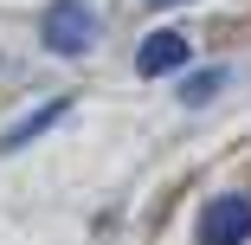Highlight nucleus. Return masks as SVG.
I'll return each mask as SVG.
<instances>
[{
  "label": "nucleus",
  "instance_id": "f03ea898",
  "mask_svg": "<svg viewBox=\"0 0 251 245\" xmlns=\"http://www.w3.org/2000/svg\"><path fill=\"white\" fill-rule=\"evenodd\" d=\"M245 239H251V200L226 193L200 213V245H245Z\"/></svg>",
  "mask_w": 251,
  "mask_h": 245
},
{
  "label": "nucleus",
  "instance_id": "20e7f679",
  "mask_svg": "<svg viewBox=\"0 0 251 245\" xmlns=\"http://www.w3.org/2000/svg\"><path fill=\"white\" fill-rule=\"evenodd\" d=\"M65 110H71L65 97H58V104H45V110H32V123H20V129H7V136H0V149H20V142H32L39 129H52V123H58Z\"/></svg>",
  "mask_w": 251,
  "mask_h": 245
},
{
  "label": "nucleus",
  "instance_id": "7ed1b4c3",
  "mask_svg": "<svg viewBox=\"0 0 251 245\" xmlns=\"http://www.w3.org/2000/svg\"><path fill=\"white\" fill-rule=\"evenodd\" d=\"M180 65H187V32H148L142 52H135V71L142 78H168Z\"/></svg>",
  "mask_w": 251,
  "mask_h": 245
},
{
  "label": "nucleus",
  "instance_id": "423d86ee",
  "mask_svg": "<svg viewBox=\"0 0 251 245\" xmlns=\"http://www.w3.org/2000/svg\"><path fill=\"white\" fill-rule=\"evenodd\" d=\"M148 7H180V0H148Z\"/></svg>",
  "mask_w": 251,
  "mask_h": 245
},
{
  "label": "nucleus",
  "instance_id": "39448f33",
  "mask_svg": "<svg viewBox=\"0 0 251 245\" xmlns=\"http://www.w3.org/2000/svg\"><path fill=\"white\" fill-rule=\"evenodd\" d=\"M219 84H226V71H200V78H187V84H180V97H187V104H206Z\"/></svg>",
  "mask_w": 251,
  "mask_h": 245
},
{
  "label": "nucleus",
  "instance_id": "f257e3e1",
  "mask_svg": "<svg viewBox=\"0 0 251 245\" xmlns=\"http://www.w3.org/2000/svg\"><path fill=\"white\" fill-rule=\"evenodd\" d=\"M39 39H45V52H58V58H84L97 45V13L84 0H58V7H45Z\"/></svg>",
  "mask_w": 251,
  "mask_h": 245
}]
</instances>
